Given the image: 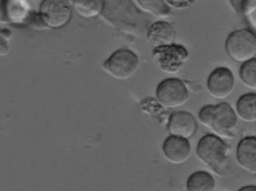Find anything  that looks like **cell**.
<instances>
[{
	"instance_id": "cell-1",
	"label": "cell",
	"mask_w": 256,
	"mask_h": 191,
	"mask_svg": "<svg viewBox=\"0 0 256 191\" xmlns=\"http://www.w3.org/2000/svg\"><path fill=\"white\" fill-rule=\"evenodd\" d=\"M199 119L202 125L212 129L218 136L226 138L235 136L236 114L228 103L206 105L200 110Z\"/></svg>"
},
{
	"instance_id": "cell-2",
	"label": "cell",
	"mask_w": 256,
	"mask_h": 191,
	"mask_svg": "<svg viewBox=\"0 0 256 191\" xmlns=\"http://www.w3.org/2000/svg\"><path fill=\"white\" fill-rule=\"evenodd\" d=\"M196 155L201 162L218 175L227 165L229 147L220 137L206 135L198 143Z\"/></svg>"
},
{
	"instance_id": "cell-3",
	"label": "cell",
	"mask_w": 256,
	"mask_h": 191,
	"mask_svg": "<svg viewBox=\"0 0 256 191\" xmlns=\"http://www.w3.org/2000/svg\"><path fill=\"white\" fill-rule=\"evenodd\" d=\"M140 64L136 54L128 49H120L104 62L103 68L114 78L126 80L137 72Z\"/></svg>"
},
{
	"instance_id": "cell-4",
	"label": "cell",
	"mask_w": 256,
	"mask_h": 191,
	"mask_svg": "<svg viewBox=\"0 0 256 191\" xmlns=\"http://www.w3.org/2000/svg\"><path fill=\"white\" fill-rule=\"evenodd\" d=\"M152 58L163 72L176 74L184 68L188 61V52L184 46L172 43L154 48Z\"/></svg>"
},
{
	"instance_id": "cell-5",
	"label": "cell",
	"mask_w": 256,
	"mask_h": 191,
	"mask_svg": "<svg viewBox=\"0 0 256 191\" xmlns=\"http://www.w3.org/2000/svg\"><path fill=\"white\" fill-rule=\"evenodd\" d=\"M226 51L232 60L245 63L256 56V36L252 31L240 29L232 32L226 41Z\"/></svg>"
},
{
	"instance_id": "cell-6",
	"label": "cell",
	"mask_w": 256,
	"mask_h": 191,
	"mask_svg": "<svg viewBox=\"0 0 256 191\" xmlns=\"http://www.w3.org/2000/svg\"><path fill=\"white\" fill-rule=\"evenodd\" d=\"M156 99L166 108L182 107L190 98L185 84L177 78H168L158 84L156 91Z\"/></svg>"
},
{
	"instance_id": "cell-7",
	"label": "cell",
	"mask_w": 256,
	"mask_h": 191,
	"mask_svg": "<svg viewBox=\"0 0 256 191\" xmlns=\"http://www.w3.org/2000/svg\"><path fill=\"white\" fill-rule=\"evenodd\" d=\"M39 13L48 27L59 29L70 21L72 6L68 0H43Z\"/></svg>"
},
{
	"instance_id": "cell-8",
	"label": "cell",
	"mask_w": 256,
	"mask_h": 191,
	"mask_svg": "<svg viewBox=\"0 0 256 191\" xmlns=\"http://www.w3.org/2000/svg\"><path fill=\"white\" fill-rule=\"evenodd\" d=\"M208 89L213 97L224 99L228 97L234 88V77L228 68L220 67L214 70L207 82Z\"/></svg>"
},
{
	"instance_id": "cell-9",
	"label": "cell",
	"mask_w": 256,
	"mask_h": 191,
	"mask_svg": "<svg viewBox=\"0 0 256 191\" xmlns=\"http://www.w3.org/2000/svg\"><path fill=\"white\" fill-rule=\"evenodd\" d=\"M162 152L170 164L180 165L186 162L191 156V145L186 138L171 135L164 142Z\"/></svg>"
},
{
	"instance_id": "cell-10",
	"label": "cell",
	"mask_w": 256,
	"mask_h": 191,
	"mask_svg": "<svg viewBox=\"0 0 256 191\" xmlns=\"http://www.w3.org/2000/svg\"><path fill=\"white\" fill-rule=\"evenodd\" d=\"M28 0H1V22L26 24L32 13Z\"/></svg>"
},
{
	"instance_id": "cell-11",
	"label": "cell",
	"mask_w": 256,
	"mask_h": 191,
	"mask_svg": "<svg viewBox=\"0 0 256 191\" xmlns=\"http://www.w3.org/2000/svg\"><path fill=\"white\" fill-rule=\"evenodd\" d=\"M198 124L194 117L186 111H178L172 114L168 124V130L172 136L188 138L194 136Z\"/></svg>"
},
{
	"instance_id": "cell-12",
	"label": "cell",
	"mask_w": 256,
	"mask_h": 191,
	"mask_svg": "<svg viewBox=\"0 0 256 191\" xmlns=\"http://www.w3.org/2000/svg\"><path fill=\"white\" fill-rule=\"evenodd\" d=\"M237 161L244 170L256 175V138L248 137L240 141L237 148Z\"/></svg>"
},
{
	"instance_id": "cell-13",
	"label": "cell",
	"mask_w": 256,
	"mask_h": 191,
	"mask_svg": "<svg viewBox=\"0 0 256 191\" xmlns=\"http://www.w3.org/2000/svg\"><path fill=\"white\" fill-rule=\"evenodd\" d=\"M176 37L174 28L166 21L154 22L148 29V40L156 47L174 43Z\"/></svg>"
},
{
	"instance_id": "cell-14",
	"label": "cell",
	"mask_w": 256,
	"mask_h": 191,
	"mask_svg": "<svg viewBox=\"0 0 256 191\" xmlns=\"http://www.w3.org/2000/svg\"><path fill=\"white\" fill-rule=\"evenodd\" d=\"M73 7L78 15L90 19L102 13L104 0H73Z\"/></svg>"
},
{
	"instance_id": "cell-15",
	"label": "cell",
	"mask_w": 256,
	"mask_h": 191,
	"mask_svg": "<svg viewBox=\"0 0 256 191\" xmlns=\"http://www.w3.org/2000/svg\"><path fill=\"white\" fill-rule=\"evenodd\" d=\"M215 187L214 179L208 172H194L187 180L186 189L188 191H212Z\"/></svg>"
},
{
	"instance_id": "cell-16",
	"label": "cell",
	"mask_w": 256,
	"mask_h": 191,
	"mask_svg": "<svg viewBox=\"0 0 256 191\" xmlns=\"http://www.w3.org/2000/svg\"><path fill=\"white\" fill-rule=\"evenodd\" d=\"M238 116L246 122H256V94H244L237 102Z\"/></svg>"
},
{
	"instance_id": "cell-17",
	"label": "cell",
	"mask_w": 256,
	"mask_h": 191,
	"mask_svg": "<svg viewBox=\"0 0 256 191\" xmlns=\"http://www.w3.org/2000/svg\"><path fill=\"white\" fill-rule=\"evenodd\" d=\"M138 2L144 11L154 16L163 18L170 13V9L165 0H138Z\"/></svg>"
},
{
	"instance_id": "cell-18",
	"label": "cell",
	"mask_w": 256,
	"mask_h": 191,
	"mask_svg": "<svg viewBox=\"0 0 256 191\" xmlns=\"http://www.w3.org/2000/svg\"><path fill=\"white\" fill-rule=\"evenodd\" d=\"M242 81L248 88L256 90V58H252L243 63L240 68Z\"/></svg>"
},
{
	"instance_id": "cell-19",
	"label": "cell",
	"mask_w": 256,
	"mask_h": 191,
	"mask_svg": "<svg viewBox=\"0 0 256 191\" xmlns=\"http://www.w3.org/2000/svg\"><path fill=\"white\" fill-rule=\"evenodd\" d=\"M231 5L238 15L248 17L256 9V0H230Z\"/></svg>"
},
{
	"instance_id": "cell-20",
	"label": "cell",
	"mask_w": 256,
	"mask_h": 191,
	"mask_svg": "<svg viewBox=\"0 0 256 191\" xmlns=\"http://www.w3.org/2000/svg\"><path fill=\"white\" fill-rule=\"evenodd\" d=\"M26 24L36 30H44L49 28L39 12L38 13L32 12L26 21Z\"/></svg>"
},
{
	"instance_id": "cell-21",
	"label": "cell",
	"mask_w": 256,
	"mask_h": 191,
	"mask_svg": "<svg viewBox=\"0 0 256 191\" xmlns=\"http://www.w3.org/2000/svg\"><path fill=\"white\" fill-rule=\"evenodd\" d=\"M8 40L4 38H1V49H0V52H1V56H4L8 55L9 52L8 44Z\"/></svg>"
},
{
	"instance_id": "cell-22",
	"label": "cell",
	"mask_w": 256,
	"mask_h": 191,
	"mask_svg": "<svg viewBox=\"0 0 256 191\" xmlns=\"http://www.w3.org/2000/svg\"><path fill=\"white\" fill-rule=\"evenodd\" d=\"M248 18L250 24L252 26V27L256 31V9L254 13L250 14L249 16L246 17Z\"/></svg>"
},
{
	"instance_id": "cell-23",
	"label": "cell",
	"mask_w": 256,
	"mask_h": 191,
	"mask_svg": "<svg viewBox=\"0 0 256 191\" xmlns=\"http://www.w3.org/2000/svg\"><path fill=\"white\" fill-rule=\"evenodd\" d=\"M12 32L8 29H1V38H4V39L9 40L12 38Z\"/></svg>"
},
{
	"instance_id": "cell-24",
	"label": "cell",
	"mask_w": 256,
	"mask_h": 191,
	"mask_svg": "<svg viewBox=\"0 0 256 191\" xmlns=\"http://www.w3.org/2000/svg\"><path fill=\"white\" fill-rule=\"evenodd\" d=\"M240 191H256V187L255 186H246V187L242 188Z\"/></svg>"
}]
</instances>
